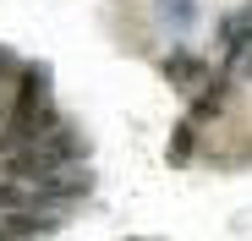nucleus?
I'll list each match as a JSON object with an SVG mask.
<instances>
[{"mask_svg":"<svg viewBox=\"0 0 252 241\" xmlns=\"http://www.w3.org/2000/svg\"><path fill=\"white\" fill-rule=\"evenodd\" d=\"M236 60H241V66H247V77H252V50H241V55H236Z\"/></svg>","mask_w":252,"mask_h":241,"instance_id":"obj_6","label":"nucleus"},{"mask_svg":"<svg viewBox=\"0 0 252 241\" xmlns=\"http://www.w3.org/2000/svg\"><path fill=\"white\" fill-rule=\"evenodd\" d=\"M192 120H181V126H176V137H170V165H187V159H192Z\"/></svg>","mask_w":252,"mask_h":241,"instance_id":"obj_4","label":"nucleus"},{"mask_svg":"<svg viewBox=\"0 0 252 241\" xmlns=\"http://www.w3.org/2000/svg\"><path fill=\"white\" fill-rule=\"evenodd\" d=\"M164 77H170L176 88H192V83H203V77H208V60L192 55V50H176V55H164Z\"/></svg>","mask_w":252,"mask_h":241,"instance_id":"obj_3","label":"nucleus"},{"mask_svg":"<svg viewBox=\"0 0 252 241\" xmlns=\"http://www.w3.org/2000/svg\"><path fill=\"white\" fill-rule=\"evenodd\" d=\"M154 17H159V28H170L176 38H187L203 11H197V0H154Z\"/></svg>","mask_w":252,"mask_h":241,"instance_id":"obj_2","label":"nucleus"},{"mask_svg":"<svg viewBox=\"0 0 252 241\" xmlns=\"http://www.w3.org/2000/svg\"><path fill=\"white\" fill-rule=\"evenodd\" d=\"M11 71V50H0V77H6Z\"/></svg>","mask_w":252,"mask_h":241,"instance_id":"obj_5","label":"nucleus"},{"mask_svg":"<svg viewBox=\"0 0 252 241\" xmlns=\"http://www.w3.org/2000/svg\"><path fill=\"white\" fill-rule=\"evenodd\" d=\"M82 153H88V148H82V137H77L71 126H61V120H55V126L38 137L33 148H22L11 165H17V170H28V176H61V170L82 165Z\"/></svg>","mask_w":252,"mask_h":241,"instance_id":"obj_1","label":"nucleus"}]
</instances>
